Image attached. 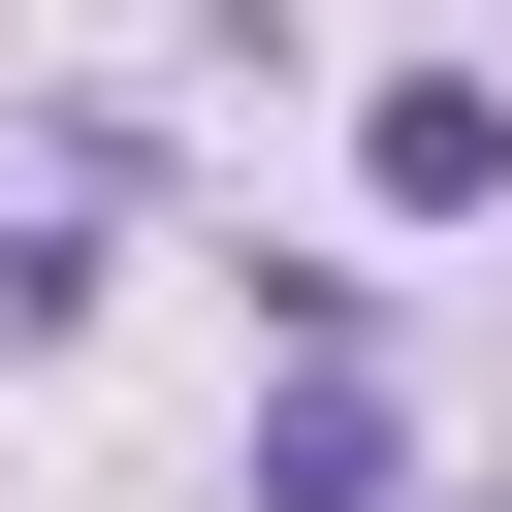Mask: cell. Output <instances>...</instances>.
<instances>
[{
	"label": "cell",
	"mask_w": 512,
	"mask_h": 512,
	"mask_svg": "<svg viewBox=\"0 0 512 512\" xmlns=\"http://www.w3.org/2000/svg\"><path fill=\"white\" fill-rule=\"evenodd\" d=\"M352 160H384V224H480V192H512V96H480V64H416Z\"/></svg>",
	"instance_id": "obj_1"
},
{
	"label": "cell",
	"mask_w": 512,
	"mask_h": 512,
	"mask_svg": "<svg viewBox=\"0 0 512 512\" xmlns=\"http://www.w3.org/2000/svg\"><path fill=\"white\" fill-rule=\"evenodd\" d=\"M256 512H384V384H352V352H288V416H256Z\"/></svg>",
	"instance_id": "obj_2"
},
{
	"label": "cell",
	"mask_w": 512,
	"mask_h": 512,
	"mask_svg": "<svg viewBox=\"0 0 512 512\" xmlns=\"http://www.w3.org/2000/svg\"><path fill=\"white\" fill-rule=\"evenodd\" d=\"M64 320H96V256H64V224H0V352H64Z\"/></svg>",
	"instance_id": "obj_3"
}]
</instances>
